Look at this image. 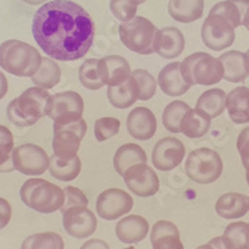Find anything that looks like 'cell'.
Instances as JSON below:
<instances>
[{
  "mask_svg": "<svg viewBox=\"0 0 249 249\" xmlns=\"http://www.w3.org/2000/svg\"><path fill=\"white\" fill-rule=\"evenodd\" d=\"M33 35L41 50L60 61L85 56L95 39V24L85 9L71 0H54L37 9Z\"/></svg>",
  "mask_w": 249,
  "mask_h": 249,
  "instance_id": "1",
  "label": "cell"
},
{
  "mask_svg": "<svg viewBox=\"0 0 249 249\" xmlns=\"http://www.w3.org/2000/svg\"><path fill=\"white\" fill-rule=\"evenodd\" d=\"M50 93L43 88L34 86L10 101L6 108L9 121L18 127H30L41 117L48 116L51 105Z\"/></svg>",
  "mask_w": 249,
  "mask_h": 249,
  "instance_id": "2",
  "label": "cell"
},
{
  "mask_svg": "<svg viewBox=\"0 0 249 249\" xmlns=\"http://www.w3.org/2000/svg\"><path fill=\"white\" fill-rule=\"evenodd\" d=\"M41 55L34 46L20 40H6L0 45V66L18 77H33L41 65Z\"/></svg>",
  "mask_w": 249,
  "mask_h": 249,
  "instance_id": "3",
  "label": "cell"
},
{
  "mask_svg": "<svg viewBox=\"0 0 249 249\" xmlns=\"http://www.w3.org/2000/svg\"><path fill=\"white\" fill-rule=\"evenodd\" d=\"M88 131V124L81 115L71 113L54 120L53 150L57 159L70 161L77 156L82 139Z\"/></svg>",
  "mask_w": 249,
  "mask_h": 249,
  "instance_id": "4",
  "label": "cell"
},
{
  "mask_svg": "<svg viewBox=\"0 0 249 249\" xmlns=\"http://www.w3.org/2000/svg\"><path fill=\"white\" fill-rule=\"evenodd\" d=\"M20 198L31 210L50 214L61 210L65 202L64 190L41 178L28 179L20 188Z\"/></svg>",
  "mask_w": 249,
  "mask_h": 249,
  "instance_id": "5",
  "label": "cell"
},
{
  "mask_svg": "<svg viewBox=\"0 0 249 249\" xmlns=\"http://www.w3.org/2000/svg\"><path fill=\"white\" fill-rule=\"evenodd\" d=\"M181 72L187 84L211 86L223 79L221 61L207 53H195L181 62Z\"/></svg>",
  "mask_w": 249,
  "mask_h": 249,
  "instance_id": "6",
  "label": "cell"
},
{
  "mask_svg": "<svg viewBox=\"0 0 249 249\" xmlns=\"http://www.w3.org/2000/svg\"><path fill=\"white\" fill-rule=\"evenodd\" d=\"M159 29L143 17H135L120 25L119 34L122 44L128 50L140 55H151L156 51Z\"/></svg>",
  "mask_w": 249,
  "mask_h": 249,
  "instance_id": "7",
  "label": "cell"
},
{
  "mask_svg": "<svg viewBox=\"0 0 249 249\" xmlns=\"http://www.w3.org/2000/svg\"><path fill=\"white\" fill-rule=\"evenodd\" d=\"M186 175L197 183H213L223 172L221 156L211 148H197L188 155L186 161Z\"/></svg>",
  "mask_w": 249,
  "mask_h": 249,
  "instance_id": "8",
  "label": "cell"
},
{
  "mask_svg": "<svg viewBox=\"0 0 249 249\" xmlns=\"http://www.w3.org/2000/svg\"><path fill=\"white\" fill-rule=\"evenodd\" d=\"M234 30L226 18L210 13L202 25V41L211 50L222 51L233 45L235 40Z\"/></svg>",
  "mask_w": 249,
  "mask_h": 249,
  "instance_id": "9",
  "label": "cell"
},
{
  "mask_svg": "<svg viewBox=\"0 0 249 249\" xmlns=\"http://www.w3.org/2000/svg\"><path fill=\"white\" fill-rule=\"evenodd\" d=\"M48 153L34 143L18 146L13 151V163L15 170L26 176H39L49 168Z\"/></svg>",
  "mask_w": 249,
  "mask_h": 249,
  "instance_id": "10",
  "label": "cell"
},
{
  "mask_svg": "<svg viewBox=\"0 0 249 249\" xmlns=\"http://www.w3.org/2000/svg\"><path fill=\"white\" fill-rule=\"evenodd\" d=\"M133 207V199L120 188H110L100 193L96 201V212L102 219L115 221L127 214Z\"/></svg>",
  "mask_w": 249,
  "mask_h": 249,
  "instance_id": "11",
  "label": "cell"
},
{
  "mask_svg": "<svg viewBox=\"0 0 249 249\" xmlns=\"http://www.w3.org/2000/svg\"><path fill=\"white\" fill-rule=\"evenodd\" d=\"M124 179L128 190L142 198L152 197L160 190L159 176L147 163H140L128 168L124 172Z\"/></svg>",
  "mask_w": 249,
  "mask_h": 249,
  "instance_id": "12",
  "label": "cell"
},
{
  "mask_svg": "<svg viewBox=\"0 0 249 249\" xmlns=\"http://www.w3.org/2000/svg\"><path fill=\"white\" fill-rule=\"evenodd\" d=\"M61 213L64 230L71 237L84 239L90 237L96 231V215L88 207H71Z\"/></svg>",
  "mask_w": 249,
  "mask_h": 249,
  "instance_id": "13",
  "label": "cell"
},
{
  "mask_svg": "<svg viewBox=\"0 0 249 249\" xmlns=\"http://www.w3.org/2000/svg\"><path fill=\"white\" fill-rule=\"evenodd\" d=\"M184 144L175 137H164L155 144L152 151V162L160 171H172L184 159Z\"/></svg>",
  "mask_w": 249,
  "mask_h": 249,
  "instance_id": "14",
  "label": "cell"
},
{
  "mask_svg": "<svg viewBox=\"0 0 249 249\" xmlns=\"http://www.w3.org/2000/svg\"><path fill=\"white\" fill-rule=\"evenodd\" d=\"M127 131L133 139L147 141L155 136L157 120L155 113L147 107L133 108L127 116Z\"/></svg>",
  "mask_w": 249,
  "mask_h": 249,
  "instance_id": "15",
  "label": "cell"
},
{
  "mask_svg": "<svg viewBox=\"0 0 249 249\" xmlns=\"http://www.w3.org/2000/svg\"><path fill=\"white\" fill-rule=\"evenodd\" d=\"M99 74L105 85L117 86L131 76V68L124 57L110 55L99 60Z\"/></svg>",
  "mask_w": 249,
  "mask_h": 249,
  "instance_id": "16",
  "label": "cell"
},
{
  "mask_svg": "<svg viewBox=\"0 0 249 249\" xmlns=\"http://www.w3.org/2000/svg\"><path fill=\"white\" fill-rule=\"evenodd\" d=\"M186 40L178 28L160 29L156 40V53L164 59H175L183 53Z\"/></svg>",
  "mask_w": 249,
  "mask_h": 249,
  "instance_id": "17",
  "label": "cell"
},
{
  "mask_svg": "<svg viewBox=\"0 0 249 249\" xmlns=\"http://www.w3.org/2000/svg\"><path fill=\"white\" fill-rule=\"evenodd\" d=\"M223 66V79L230 82H242L249 76V57L242 51H227L218 57Z\"/></svg>",
  "mask_w": 249,
  "mask_h": 249,
  "instance_id": "18",
  "label": "cell"
},
{
  "mask_svg": "<svg viewBox=\"0 0 249 249\" xmlns=\"http://www.w3.org/2000/svg\"><path fill=\"white\" fill-rule=\"evenodd\" d=\"M150 224L141 215L131 214L122 218L116 224V235L124 244H136L148 234Z\"/></svg>",
  "mask_w": 249,
  "mask_h": 249,
  "instance_id": "19",
  "label": "cell"
},
{
  "mask_svg": "<svg viewBox=\"0 0 249 249\" xmlns=\"http://www.w3.org/2000/svg\"><path fill=\"white\" fill-rule=\"evenodd\" d=\"M159 85L164 95L172 97L182 96L191 88L182 76L181 62L178 61L171 62L162 69L159 75Z\"/></svg>",
  "mask_w": 249,
  "mask_h": 249,
  "instance_id": "20",
  "label": "cell"
},
{
  "mask_svg": "<svg viewBox=\"0 0 249 249\" xmlns=\"http://www.w3.org/2000/svg\"><path fill=\"white\" fill-rule=\"evenodd\" d=\"M152 249H184L178 228L170 221H159L151 232Z\"/></svg>",
  "mask_w": 249,
  "mask_h": 249,
  "instance_id": "21",
  "label": "cell"
},
{
  "mask_svg": "<svg viewBox=\"0 0 249 249\" xmlns=\"http://www.w3.org/2000/svg\"><path fill=\"white\" fill-rule=\"evenodd\" d=\"M76 113L81 115L84 113V100L79 93L75 91H65V92L55 93L51 99L50 111L48 116L55 120L64 115H71Z\"/></svg>",
  "mask_w": 249,
  "mask_h": 249,
  "instance_id": "22",
  "label": "cell"
},
{
  "mask_svg": "<svg viewBox=\"0 0 249 249\" xmlns=\"http://www.w3.org/2000/svg\"><path fill=\"white\" fill-rule=\"evenodd\" d=\"M226 108L234 124L249 122V88L238 86L226 96Z\"/></svg>",
  "mask_w": 249,
  "mask_h": 249,
  "instance_id": "23",
  "label": "cell"
},
{
  "mask_svg": "<svg viewBox=\"0 0 249 249\" xmlns=\"http://www.w3.org/2000/svg\"><path fill=\"white\" fill-rule=\"evenodd\" d=\"M249 211V197L242 193H226L217 199L215 212L224 219H235Z\"/></svg>",
  "mask_w": 249,
  "mask_h": 249,
  "instance_id": "24",
  "label": "cell"
},
{
  "mask_svg": "<svg viewBox=\"0 0 249 249\" xmlns=\"http://www.w3.org/2000/svg\"><path fill=\"white\" fill-rule=\"evenodd\" d=\"M140 91L135 77L131 75L121 85L108 86L107 97L111 105L116 108H127L139 100Z\"/></svg>",
  "mask_w": 249,
  "mask_h": 249,
  "instance_id": "25",
  "label": "cell"
},
{
  "mask_svg": "<svg viewBox=\"0 0 249 249\" xmlns=\"http://www.w3.org/2000/svg\"><path fill=\"white\" fill-rule=\"evenodd\" d=\"M204 10V0H170L168 13L176 21L190 24L201 19Z\"/></svg>",
  "mask_w": 249,
  "mask_h": 249,
  "instance_id": "26",
  "label": "cell"
},
{
  "mask_svg": "<svg viewBox=\"0 0 249 249\" xmlns=\"http://www.w3.org/2000/svg\"><path fill=\"white\" fill-rule=\"evenodd\" d=\"M140 163H147V156L141 146L135 143L122 144L113 157V167L121 177L128 168Z\"/></svg>",
  "mask_w": 249,
  "mask_h": 249,
  "instance_id": "27",
  "label": "cell"
},
{
  "mask_svg": "<svg viewBox=\"0 0 249 249\" xmlns=\"http://www.w3.org/2000/svg\"><path fill=\"white\" fill-rule=\"evenodd\" d=\"M211 127V117L198 108H190L181 120V132L188 139L204 136Z\"/></svg>",
  "mask_w": 249,
  "mask_h": 249,
  "instance_id": "28",
  "label": "cell"
},
{
  "mask_svg": "<svg viewBox=\"0 0 249 249\" xmlns=\"http://www.w3.org/2000/svg\"><path fill=\"white\" fill-rule=\"evenodd\" d=\"M49 171L51 176L59 181H74L81 172V160L79 159V156H75L70 161H64L53 155L49 162Z\"/></svg>",
  "mask_w": 249,
  "mask_h": 249,
  "instance_id": "29",
  "label": "cell"
},
{
  "mask_svg": "<svg viewBox=\"0 0 249 249\" xmlns=\"http://www.w3.org/2000/svg\"><path fill=\"white\" fill-rule=\"evenodd\" d=\"M61 79V69L57 65L54 60L49 59V57H43L41 59V65L36 74L31 77L35 86L43 88L45 90L55 88L60 82Z\"/></svg>",
  "mask_w": 249,
  "mask_h": 249,
  "instance_id": "30",
  "label": "cell"
},
{
  "mask_svg": "<svg viewBox=\"0 0 249 249\" xmlns=\"http://www.w3.org/2000/svg\"><path fill=\"white\" fill-rule=\"evenodd\" d=\"M197 108L206 112L211 119L221 116L226 108V92L221 89L206 91L197 100Z\"/></svg>",
  "mask_w": 249,
  "mask_h": 249,
  "instance_id": "31",
  "label": "cell"
},
{
  "mask_svg": "<svg viewBox=\"0 0 249 249\" xmlns=\"http://www.w3.org/2000/svg\"><path fill=\"white\" fill-rule=\"evenodd\" d=\"M222 238L227 249H249V223L233 222L228 224Z\"/></svg>",
  "mask_w": 249,
  "mask_h": 249,
  "instance_id": "32",
  "label": "cell"
},
{
  "mask_svg": "<svg viewBox=\"0 0 249 249\" xmlns=\"http://www.w3.org/2000/svg\"><path fill=\"white\" fill-rule=\"evenodd\" d=\"M21 249H65L64 239L55 232L31 234L21 244Z\"/></svg>",
  "mask_w": 249,
  "mask_h": 249,
  "instance_id": "33",
  "label": "cell"
},
{
  "mask_svg": "<svg viewBox=\"0 0 249 249\" xmlns=\"http://www.w3.org/2000/svg\"><path fill=\"white\" fill-rule=\"evenodd\" d=\"M14 137L12 131L0 124V173L12 172L15 170L13 163Z\"/></svg>",
  "mask_w": 249,
  "mask_h": 249,
  "instance_id": "34",
  "label": "cell"
},
{
  "mask_svg": "<svg viewBox=\"0 0 249 249\" xmlns=\"http://www.w3.org/2000/svg\"><path fill=\"white\" fill-rule=\"evenodd\" d=\"M190 108V105H187L184 101L177 100V101L170 102L164 107L163 115H162V122H163L164 128L172 133L181 132V128H179L181 120Z\"/></svg>",
  "mask_w": 249,
  "mask_h": 249,
  "instance_id": "35",
  "label": "cell"
},
{
  "mask_svg": "<svg viewBox=\"0 0 249 249\" xmlns=\"http://www.w3.org/2000/svg\"><path fill=\"white\" fill-rule=\"evenodd\" d=\"M79 79L82 86L89 90H100L105 85L99 74V60H85V62L79 69Z\"/></svg>",
  "mask_w": 249,
  "mask_h": 249,
  "instance_id": "36",
  "label": "cell"
},
{
  "mask_svg": "<svg viewBox=\"0 0 249 249\" xmlns=\"http://www.w3.org/2000/svg\"><path fill=\"white\" fill-rule=\"evenodd\" d=\"M131 75L135 77L137 86H139V100L147 101V100L152 99L156 95V90H157V82H156L155 76L151 75V72H148L147 70H143V69H137Z\"/></svg>",
  "mask_w": 249,
  "mask_h": 249,
  "instance_id": "37",
  "label": "cell"
},
{
  "mask_svg": "<svg viewBox=\"0 0 249 249\" xmlns=\"http://www.w3.org/2000/svg\"><path fill=\"white\" fill-rule=\"evenodd\" d=\"M121 122L115 117H101L95 122L93 132L99 142H104L117 135L120 131Z\"/></svg>",
  "mask_w": 249,
  "mask_h": 249,
  "instance_id": "38",
  "label": "cell"
},
{
  "mask_svg": "<svg viewBox=\"0 0 249 249\" xmlns=\"http://www.w3.org/2000/svg\"><path fill=\"white\" fill-rule=\"evenodd\" d=\"M110 9L115 18L121 20L122 23L133 19L137 13V5L131 3L130 0H111Z\"/></svg>",
  "mask_w": 249,
  "mask_h": 249,
  "instance_id": "39",
  "label": "cell"
},
{
  "mask_svg": "<svg viewBox=\"0 0 249 249\" xmlns=\"http://www.w3.org/2000/svg\"><path fill=\"white\" fill-rule=\"evenodd\" d=\"M64 195H65V202H64L61 210H60L61 212H64L68 208H71V207H88V197L77 187H66L65 190H64Z\"/></svg>",
  "mask_w": 249,
  "mask_h": 249,
  "instance_id": "40",
  "label": "cell"
},
{
  "mask_svg": "<svg viewBox=\"0 0 249 249\" xmlns=\"http://www.w3.org/2000/svg\"><path fill=\"white\" fill-rule=\"evenodd\" d=\"M237 148L239 155H241L242 163H243L247 173H249V127H246L239 133L237 141Z\"/></svg>",
  "mask_w": 249,
  "mask_h": 249,
  "instance_id": "41",
  "label": "cell"
},
{
  "mask_svg": "<svg viewBox=\"0 0 249 249\" xmlns=\"http://www.w3.org/2000/svg\"><path fill=\"white\" fill-rule=\"evenodd\" d=\"M12 206L5 198L0 197V230H4L12 219Z\"/></svg>",
  "mask_w": 249,
  "mask_h": 249,
  "instance_id": "42",
  "label": "cell"
},
{
  "mask_svg": "<svg viewBox=\"0 0 249 249\" xmlns=\"http://www.w3.org/2000/svg\"><path fill=\"white\" fill-rule=\"evenodd\" d=\"M80 249H110V247L102 239H90L85 244H82Z\"/></svg>",
  "mask_w": 249,
  "mask_h": 249,
  "instance_id": "43",
  "label": "cell"
},
{
  "mask_svg": "<svg viewBox=\"0 0 249 249\" xmlns=\"http://www.w3.org/2000/svg\"><path fill=\"white\" fill-rule=\"evenodd\" d=\"M196 249H227V247L223 241V238L215 237L213 238V239H211L207 244L198 247V248H196Z\"/></svg>",
  "mask_w": 249,
  "mask_h": 249,
  "instance_id": "44",
  "label": "cell"
},
{
  "mask_svg": "<svg viewBox=\"0 0 249 249\" xmlns=\"http://www.w3.org/2000/svg\"><path fill=\"white\" fill-rule=\"evenodd\" d=\"M6 92H8V80L5 75L0 71V100L5 97Z\"/></svg>",
  "mask_w": 249,
  "mask_h": 249,
  "instance_id": "45",
  "label": "cell"
},
{
  "mask_svg": "<svg viewBox=\"0 0 249 249\" xmlns=\"http://www.w3.org/2000/svg\"><path fill=\"white\" fill-rule=\"evenodd\" d=\"M23 1L29 5H39V4H44L48 0H23Z\"/></svg>",
  "mask_w": 249,
  "mask_h": 249,
  "instance_id": "46",
  "label": "cell"
},
{
  "mask_svg": "<svg viewBox=\"0 0 249 249\" xmlns=\"http://www.w3.org/2000/svg\"><path fill=\"white\" fill-rule=\"evenodd\" d=\"M242 25H243V26H246V28H247V30L249 31V8H248V10H247L246 15H244V18H243V21H242Z\"/></svg>",
  "mask_w": 249,
  "mask_h": 249,
  "instance_id": "47",
  "label": "cell"
},
{
  "mask_svg": "<svg viewBox=\"0 0 249 249\" xmlns=\"http://www.w3.org/2000/svg\"><path fill=\"white\" fill-rule=\"evenodd\" d=\"M130 1L133 4H136V5H140V4H143L146 0H130Z\"/></svg>",
  "mask_w": 249,
  "mask_h": 249,
  "instance_id": "48",
  "label": "cell"
},
{
  "mask_svg": "<svg viewBox=\"0 0 249 249\" xmlns=\"http://www.w3.org/2000/svg\"><path fill=\"white\" fill-rule=\"evenodd\" d=\"M247 182H248V186H249V173H247Z\"/></svg>",
  "mask_w": 249,
  "mask_h": 249,
  "instance_id": "49",
  "label": "cell"
},
{
  "mask_svg": "<svg viewBox=\"0 0 249 249\" xmlns=\"http://www.w3.org/2000/svg\"><path fill=\"white\" fill-rule=\"evenodd\" d=\"M124 249H135L133 247H128V248H124Z\"/></svg>",
  "mask_w": 249,
  "mask_h": 249,
  "instance_id": "50",
  "label": "cell"
},
{
  "mask_svg": "<svg viewBox=\"0 0 249 249\" xmlns=\"http://www.w3.org/2000/svg\"><path fill=\"white\" fill-rule=\"evenodd\" d=\"M246 54H247V55H248V57H249V49H248V51H247Z\"/></svg>",
  "mask_w": 249,
  "mask_h": 249,
  "instance_id": "51",
  "label": "cell"
}]
</instances>
